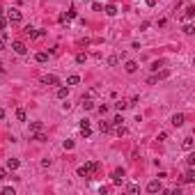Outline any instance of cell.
Masks as SVG:
<instances>
[{
    "label": "cell",
    "instance_id": "obj_34",
    "mask_svg": "<svg viewBox=\"0 0 195 195\" xmlns=\"http://www.w3.org/2000/svg\"><path fill=\"white\" fill-rule=\"evenodd\" d=\"M117 62H120V57H117V55H110V57H108V64H110V67H115Z\"/></svg>",
    "mask_w": 195,
    "mask_h": 195
},
{
    "label": "cell",
    "instance_id": "obj_21",
    "mask_svg": "<svg viewBox=\"0 0 195 195\" xmlns=\"http://www.w3.org/2000/svg\"><path fill=\"white\" fill-rule=\"evenodd\" d=\"M78 83H80V76H69V78H67V85H78Z\"/></svg>",
    "mask_w": 195,
    "mask_h": 195
},
{
    "label": "cell",
    "instance_id": "obj_3",
    "mask_svg": "<svg viewBox=\"0 0 195 195\" xmlns=\"http://www.w3.org/2000/svg\"><path fill=\"white\" fill-rule=\"evenodd\" d=\"M147 191H149V193H163V184L158 179H154V181L147 184Z\"/></svg>",
    "mask_w": 195,
    "mask_h": 195
},
{
    "label": "cell",
    "instance_id": "obj_41",
    "mask_svg": "<svg viewBox=\"0 0 195 195\" xmlns=\"http://www.w3.org/2000/svg\"><path fill=\"white\" fill-rule=\"evenodd\" d=\"M147 7H156V0H147Z\"/></svg>",
    "mask_w": 195,
    "mask_h": 195
},
{
    "label": "cell",
    "instance_id": "obj_44",
    "mask_svg": "<svg viewBox=\"0 0 195 195\" xmlns=\"http://www.w3.org/2000/svg\"><path fill=\"white\" fill-rule=\"evenodd\" d=\"M0 71H2V67H0Z\"/></svg>",
    "mask_w": 195,
    "mask_h": 195
},
{
    "label": "cell",
    "instance_id": "obj_29",
    "mask_svg": "<svg viewBox=\"0 0 195 195\" xmlns=\"http://www.w3.org/2000/svg\"><path fill=\"white\" fill-rule=\"evenodd\" d=\"M97 94H99V87H92V90L87 92L85 97H87V99H94V97H97Z\"/></svg>",
    "mask_w": 195,
    "mask_h": 195
},
{
    "label": "cell",
    "instance_id": "obj_10",
    "mask_svg": "<svg viewBox=\"0 0 195 195\" xmlns=\"http://www.w3.org/2000/svg\"><path fill=\"white\" fill-rule=\"evenodd\" d=\"M80 133L85 135V138H90L92 129H90V122H87V120H83V122H80Z\"/></svg>",
    "mask_w": 195,
    "mask_h": 195
},
{
    "label": "cell",
    "instance_id": "obj_30",
    "mask_svg": "<svg viewBox=\"0 0 195 195\" xmlns=\"http://www.w3.org/2000/svg\"><path fill=\"white\" fill-rule=\"evenodd\" d=\"M115 133H117V135H126V129H124L122 124H117V126H115Z\"/></svg>",
    "mask_w": 195,
    "mask_h": 195
},
{
    "label": "cell",
    "instance_id": "obj_7",
    "mask_svg": "<svg viewBox=\"0 0 195 195\" xmlns=\"http://www.w3.org/2000/svg\"><path fill=\"white\" fill-rule=\"evenodd\" d=\"M41 83H44V85H60V78L53 76V74H46L44 78H41Z\"/></svg>",
    "mask_w": 195,
    "mask_h": 195
},
{
    "label": "cell",
    "instance_id": "obj_2",
    "mask_svg": "<svg viewBox=\"0 0 195 195\" xmlns=\"http://www.w3.org/2000/svg\"><path fill=\"white\" fill-rule=\"evenodd\" d=\"M21 19H23L21 9H16V7H14V9H9V11H7V21H9V23H21Z\"/></svg>",
    "mask_w": 195,
    "mask_h": 195
},
{
    "label": "cell",
    "instance_id": "obj_24",
    "mask_svg": "<svg viewBox=\"0 0 195 195\" xmlns=\"http://www.w3.org/2000/svg\"><path fill=\"white\" fill-rule=\"evenodd\" d=\"M16 120H19V122H25V120H28V117H25V110H23V108L16 110Z\"/></svg>",
    "mask_w": 195,
    "mask_h": 195
},
{
    "label": "cell",
    "instance_id": "obj_16",
    "mask_svg": "<svg viewBox=\"0 0 195 195\" xmlns=\"http://www.w3.org/2000/svg\"><path fill=\"white\" fill-rule=\"evenodd\" d=\"M126 108H131V106H129V101H124V99H122V101H117V103H115V110H120V113H124Z\"/></svg>",
    "mask_w": 195,
    "mask_h": 195
},
{
    "label": "cell",
    "instance_id": "obj_23",
    "mask_svg": "<svg viewBox=\"0 0 195 195\" xmlns=\"http://www.w3.org/2000/svg\"><path fill=\"white\" fill-rule=\"evenodd\" d=\"M154 76H156V80H163V78H168V76H170V71H168V69H163V71H156Z\"/></svg>",
    "mask_w": 195,
    "mask_h": 195
},
{
    "label": "cell",
    "instance_id": "obj_20",
    "mask_svg": "<svg viewBox=\"0 0 195 195\" xmlns=\"http://www.w3.org/2000/svg\"><path fill=\"white\" fill-rule=\"evenodd\" d=\"M106 14L108 16H117V7L115 5H106Z\"/></svg>",
    "mask_w": 195,
    "mask_h": 195
},
{
    "label": "cell",
    "instance_id": "obj_11",
    "mask_svg": "<svg viewBox=\"0 0 195 195\" xmlns=\"http://www.w3.org/2000/svg\"><path fill=\"white\" fill-rule=\"evenodd\" d=\"M124 69H126V74H135V71H138V62H133V60H126V64H124Z\"/></svg>",
    "mask_w": 195,
    "mask_h": 195
},
{
    "label": "cell",
    "instance_id": "obj_33",
    "mask_svg": "<svg viewBox=\"0 0 195 195\" xmlns=\"http://www.w3.org/2000/svg\"><path fill=\"white\" fill-rule=\"evenodd\" d=\"M85 60H87V55H85V53H78V55H76V62H78V64H83Z\"/></svg>",
    "mask_w": 195,
    "mask_h": 195
},
{
    "label": "cell",
    "instance_id": "obj_38",
    "mask_svg": "<svg viewBox=\"0 0 195 195\" xmlns=\"http://www.w3.org/2000/svg\"><path fill=\"white\" fill-rule=\"evenodd\" d=\"M64 16H67V19H76V9L71 7V9H69V11H67V14H64Z\"/></svg>",
    "mask_w": 195,
    "mask_h": 195
},
{
    "label": "cell",
    "instance_id": "obj_9",
    "mask_svg": "<svg viewBox=\"0 0 195 195\" xmlns=\"http://www.w3.org/2000/svg\"><path fill=\"white\" fill-rule=\"evenodd\" d=\"M25 34H28L30 39H39V37H44V30H34V28L28 25V28H25Z\"/></svg>",
    "mask_w": 195,
    "mask_h": 195
},
{
    "label": "cell",
    "instance_id": "obj_43",
    "mask_svg": "<svg viewBox=\"0 0 195 195\" xmlns=\"http://www.w3.org/2000/svg\"><path fill=\"white\" fill-rule=\"evenodd\" d=\"M0 14H2V7H0Z\"/></svg>",
    "mask_w": 195,
    "mask_h": 195
},
{
    "label": "cell",
    "instance_id": "obj_18",
    "mask_svg": "<svg viewBox=\"0 0 195 195\" xmlns=\"http://www.w3.org/2000/svg\"><path fill=\"white\" fill-rule=\"evenodd\" d=\"M181 147H184L186 152H191V149H193V138H191V135H188V138H184V143H181Z\"/></svg>",
    "mask_w": 195,
    "mask_h": 195
},
{
    "label": "cell",
    "instance_id": "obj_37",
    "mask_svg": "<svg viewBox=\"0 0 195 195\" xmlns=\"http://www.w3.org/2000/svg\"><path fill=\"white\" fill-rule=\"evenodd\" d=\"M186 163H188V168H193V165H195V154L188 156V158H186Z\"/></svg>",
    "mask_w": 195,
    "mask_h": 195
},
{
    "label": "cell",
    "instance_id": "obj_4",
    "mask_svg": "<svg viewBox=\"0 0 195 195\" xmlns=\"http://www.w3.org/2000/svg\"><path fill=\"white\" fill-rule=\"evenodd\" d=\"M184 122H186V115H184V113H175V115H172V126H175V129L184 126Z\"/></svg>",
    "mask_w": 195,
    "mask_h": 195
},
{
    "label": "cell",
    "instance_id": "obj_12",
    "mask_svg": "<svg viewBox=\"0 0 195 195\" xmlns=\"http://www.w3.org/2000/svg\"><path fill=\"white\" fill-rule=\"evenodd\" d=\"M99 131H101V133H110V131H113V124H110V122H99Z\"/></svg>",
    "mask_w": 195,
    "mask_h": 195
},
{
    "label": "cell",
    "instance_id": "obj_13",
    "mask_svg": "<svg viewBox=\"0 0 195 195\" xmlns=\"http://www.w3.org/2000/svg\"><path fill=\"white\" fill-rule=\"evenodd\" d=\"M193 16H195V7H193V5H188V7L184 9V19H186V21H191Z\"/></svg>",
    "mask_w": 195,
    "mask_h": 195
},
{
    "label": "cell",
    "instance_id": "obj_26",
    "mask_svg": "<svg viewBox=\"0 0 195 195\" xmlns=\"http://www.w3.org/2000/svg\"><path fill=\"white\" fill-rule=\"evenodd\" d=\"M184 179H186V181H195V170H193V168H188V172H186Z\"/></svg>",
    "mask_w": 195,
    "mask_h": 195
},
{
    "label": "cell",
    "instance_id": "obj_32",
    "mask_svg": "<svg viewBox=\"0 0 195 195\" xmlns=\"http://www.w3.org/2000/svg\"><path fill=\"white\" fill-rule=\"evenodd\" d=\"M7 23H9V21H7V19H5V16H2V14H0V30H2V32H5V28H7Z\"/></svg>",
    "mask_w": 195,
    "mask_h": 195
},
{
    "label": "cell",
    "instance_id": "obj_36",
    "mask_svg": "<svg viewBox=\"0 0 195 195\" xmlns=\"http://www.w3.org/2000/svg\"><path fill=\"white\" fill-rule=\"evenodd\" d=\"M158 67H163V60H156L154 64H152V71H158Z\"/></svg>",
    "mask_w": 195,
    "mask_h": 195
},
{
    "label": "cell",
    "instance_id": "obj_40",
    "mask_svg": "<svg viewBox=\"0 0 195 195\" xmlns=\"http://www.w3.org/2000/svg\"><path fill=\"white\" fill-rule=\"evenodd\" d=\"M97 110H99V113H101V115H106V113H108V106H99Z\"/></svg>",
    "mask_w": 195,
    "mask_h": 195
},
{
    "label": "cell",
    "instance_id": "obj_15",
    "mask_svg": "<svg viewBox=\"0 0 195 195\" xmlns=\"http://www.w3.org/2000/svg\"><path fill=\"white\" fill-rule=\"evenodd\" d=\"M19 165H21L19 158H9L7 161V170H19Z\"/></svg>",
    "mask_w": 195,
    "mask_h": 195
},
{
    "label": "cell",
    "instance_id": "obj_5",
    "mask_svg": "<svg viewBox=\"0 0 195 195\" xmlns=\"http://www.w3.org/2000/svg\"><path fill=\"white\" fill-rule=\"evenodd\" d=\"M11 48H14L16 55H25V53H28V48H25L23 41H11Z\"/></svg>",
    "mask_w": 195,
    "mask_h": 195
},
{
    "label": "cell",
    "instance_id": "obj_14",
    "mask_svg": "<svg viewBox=\"0 0 195 195\" xmlns=\"http://www.w3.org/2000/svg\"><path fill=\"white\" fill-rule=\"evenodd\" d=\"M83 110H92L94 108V101H92V99H87V97H83Z\"/></svg>",
    "mask_w": 195,
    "mask_h": 195
},
{
    "label": "cell",
    "instance_id": "obj_22",
    "mask_svg": "<svg viewBox=\"0 0 195 195\" xmlns=\"http://www.w3.org/2000/svg\"><path fill=\"white\" fill-rule=\"evenodd\" d=\"M32 140H37V143H46V133H44V131L34 133V135H32Z\"/></svg>",
    "mask_w": 195,
    "mask_h": 195
},
{
    "label": "cell",
    "instance_id": "obj_6",
    "mask_svg": "<svg viewBox=\"0 0 195 195\" xmlns=\"http://www.w3.org/2000/svg\"><path fill=\"white\" fill-rule=\"evenodd\" d=\"M124 175H126V172H124L122 168H117L115 172H113V184H115V186H122V181H124Z\"/></svg>",
    "mask_w": 195,
    "mask_h": 195
},
{
    "label": "cell",
    "instance_id": "obj_39",
    "mask_svg": "<svg viewBox=\"0 0 195 195\" xmlns=\"http://www.w3.org/2000/svg\"><path fill=\"white\" fill-rule=\"evenodd\" d=\"M122 122H124V120H122V115H117V117H115V120L110 122V124H113V126H117V124H122Z\"/></svg>",
    "mask_w": 195,
    "mask_h": 195
},
{
    "label": "cell",
    "instance_id": "obj_42",
    "mask_svg": "<svg viewBox=\"0 0 195 195\" xmlns=\"http://www.w3.org/2000/svg\"><path fill=\"white\" fill-rule=\"evenodd\" d=\"M2 120H5V110L0 108V122H2Z\"/></svg>",
    "mask_w": 195,
    "mask_h": 195
},
{
    "label": "cell",
    "instance_id": "obj_28",
    "mask_svg": "<svg viewBox=\"0 0 195 195\" xmlns=\"http://www.w3.org/2000/svg\"><path fill=\"white\" fill-rule=\"evenodd\" d=\"M184 32H186V34H193V32H195V25H193V23H186V25H184Z\"/></svg>",
    "mask_w": 195,
    "mask_h": 195
},
{
    "label": "cell",
    "instance_id": "obj_19",
    "mask_svg": "<svg viewBox=\"0 0 195 195\" xmlns=\"http://www.w3.org/2000/svg\"><path fill=\"white\" fill-rule=\"evenodd\" d=\"M69 97V87H57V99H67Z\"/></svg>",
    "mask_w": 195,
    "mask_h": 195
},
{
    "label": "cell",
    "instance_id": "obj_27",
    "mask_svg": "<svg viewBox=\"0 0 195 195\" xmlns=\"http://www.w3.org/2000/svg\"><path fill=\"white\" fill-rule=\"evenodd\" d=\"M126 191H129V193H140V186H138V184H129Z\"/></svg>",
    "mask_w": 195,
    "mask_h": 195
},
{
    "label": "cell",
    "instance_id": "obj_17",
    "mask_svg": "<svg viewBox=\"0 0 195 195\" xmlns=\"http://www.w3.org/2000/svg\"><path fill=\"white\" fill-rule=\"evenodd\" d=\"M34 60H37L39 64H44V62H48V53H44V51H41V53H37V55H34Z\"/></svg>",
    "mask_w": 195,
    "mask_h": 195
},
{
    "label": "cell",
    "instance_id": "obj_35",
    "mask_svg": "<svg viewBox=\"0 0 195 195\" xmlns=\"http://www.w3.org/2000/svg\"><path fill=\"white\" fill-rule=\"evenodd\" d=\"M62 147H64V149H74V140H64Z\"/></svg>",
    "mask_w": 195,
    "mask_h": 195
},
{
    "label": "cell",
    "instance_id": "obj_1",
    "mask_svg": "<svg viewBox=\"0 0 195 195\" xmlns=\"http://www.w3.org/2000/svg\"><path fill=\"white\" fill-rule=\"evenodd\" d=\"M97 170H99V163H97V161L85 163V165H80V168H78V177H85V179H87V177H92Z\"/></svg>",
    "mask_w": 195,
    "mask_h": 195
},
{
    "label": "cell",
    "instance_id": "obj_8",
    "mask_svg": "<svg viewBox=\"0 0 195 195\" xmlns=\"http://www.w3.org/2000/svg\"><path fill=\"white\" fill-rule=\"evenodd\" d=\"M39 131H44V122H32V124H30V129H28L30 138H32L34 133H39Z\"/></svg>",
    "mask_w": 195,
    "mask_h": 195
},
{
    "label": "cell",
    "instance_id": "obj_31",
    "mask_svg": "<svg viewBox=\"0 0 195 195\" xmlns=\"http://www.w3.org/2000/svg\"><path fill=\"white\" fill-rule=\"evenodd\" d=\"M7 175H9V170H7V168H0V181L7 179Z\"/></svg>",
    "mask_w": 195,
    "mask_h": 195
},
{
    "label": "cell",
    "instance_id": "obj_25",
    "mask_svg": "<svg viewBox=\"0 0 195 195\" xmlns=\"http://www.w3.org/2000/svg\"><path fill=\"white\" fill-rule=\"evenodd\" d=\"M0 193H2V195H16V191H14L11 186H5V188H0Z\"/></svg>",
    "mask_w": 195,
    "mask_h": 195
},
{
    "label": "cell",
    "instance_id": "obj_45",
    "mask_svg": "<svg viewBox=\"0 0 195 195\" xmlns=\"http://www.w3.org/2000/svg\"><path fill=\"white\" fill-rule=\"evenodd\" d=\"M188 2H191V0H188Z\"/></svg>",
    "mask_w": 195,
    "mask_h": 195
}]
</instances>
